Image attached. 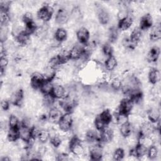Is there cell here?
Segmentation results:
<instances>
[{"label":"cell","mask_w":161,"mask_h":161,"mask_svg":"<svg viewBox=\"0 0 161 161\" xmlns=\"http://www.w3.org/2000/svg\"><path fill=\"white\" fill-rule=\"evenodd\" d=\"M69 150L72 155L75 157H80L85 155V148L80 139L77 136H73L68 143Z\"/></svg>","instance_id":"cell-1"},{"label":"cell","mask_w":161,"mask_h":161,"mask_svg":"<svg viewBox=\"0 0 161 161\" xmlns=\"http://www.w3.org/2000/svg\"><path fill=\"white\" fill-rule=\"evenodd\" d=\"M73 123L74 119L72 113H65L62 114L57 125L60 131L64 133H67L71 130L73 126Z\"/></svg>","instance_id":"cell-2"},{"label":"cell","mask_w":161,"mask_h":161,"mask_svg":"<svg viewBox=\"0 0 161 161\" xmlns=\"http://www.w3.org/2000/svg\"><path fill=\"white\" fill-rule=\"evenodd\" d=\"M77 105L75 97L71 96L70 93L64 98L60 99L59 106L65 111V113H72Z\"/></svg>","instance_id":"cell-3"},{"label":"cell","mask_w":161,"mask_h":161,"mask_svg":"<svg viewBox=\"0 0 161 161\" xmlns=\"http://www.w3.org/2000/svg\"><path fill=\"white\" fill-rule=\"evenodd\" d=\"M53 9L50 4H45L42 6L37 11V18L43 23L50 21L53 14Z\"/></svg>","instance_id":"cell-4"},{"label":"cell","mask_w":161,"mask_h":161,"mask_svg":"<svg viewBox=\"0 0 161 161\" xmlns=\"http://www.w3.org/2000/svg\"><path fill=\"white\" fill-rule=\"evenodd\" d=\"M103 148L101 145V143L98 142L93 143L89 148V156L91 160H100L103 158Z\"/></svg>","instance_id":"cell-5"},{"label":"cell","mask_w":161,"mask_h":161,"mask_svg":"<svg viewBox=\"0 0 161 161\" xmlns=\"http://www.w3.org/2000/svg\"><path fill=\"white\" fill-rule=\"evenodd\" d=\"M133 107V103L130 99L125 97L120 101L118 106L117 112L124 114L129 115L132 113V109Z\"/></svg>","instance_id":"cell-6"},{"label":"cell","mask_w":161,"mask_h":161,"mask_svg":"<svg viewBox=\"0 0 161 161\" xmlns=\"http://www.w3.org/2000/svg\"><path fill=\"white\" fill-rule=\"evenodd\" d=\"M45 80V79L42 73H40L38 72H33L30 76V86L35 90H39Z\"/></svg>","instance_id":"cell-7"},{"label":"cell","mask_w":161,"mask_h":161,"mask_svg":"<svg viewBox=\"0 0 161 161\" xmlns=\"http://www.w3.org/2000/svg\"><path fill=\"white\" fill-rule=\"evenodd\" d=\"M69 18L70 14L68 10L62 7L57 10L55 16V21L57 24L62 25L67 23L69 20Z\"/></svg>","instance_id":"cell-8"},{"label":"cell","mask_w":161,"mask_h":161,"mask_svg":"<svg viewBox=\"0 0 161 161\" xmlns=\"http://www.w3.org/2000/svg\"><path fill=\"white\" fill-rule=\"evenodd\" d=\"M24 91L21 89H18L13 92L9 96V101L13 105L20 107L23 103Z\"/></svg>","instance_id":"cell-9"},{"label":"cell","mask_w":161,"mask_h":161,"mask_svg":"<svg viewBox=\"0 0 161 161\" xmlns=\"http://www.w3.org/2000/svg\"><path fill=\"white\" fill-rule=\"evenodd\" d=\"M65 87L60 84H53V87L52 90L50 95L55 99H62L69 94Z\"/></svg>","instance_id":"cell-10"},{"label":"cell","mask_w":161,"mask_h":161,"mask_svg":"<svg viewBox=\"0 0 161 161\" xmlns=\"http://www.w3.org/2000/svg\"><path fill=\"white\" fill-rule=\"evenodd\" d=\"M75 36L79 42L80 44L85 45L89 43L90 38V32L87 28L80 27L77 31Z\"/></svg>","instance_id":"cell-11"},{"label":"cell","mask_w":161,"mask_h":161,"mask_svg":"<svg viewBox=\"0 0 161 161\" xmlns=\"http://www.w3.org/2000/svg\"><path fill=\"white\" fill-rule=\"evenodd\" d=\"M114 131L113 130L108 126L100 131L99 141L101 143H109L113 140Z\"/></svg>","instance_id":"cell-12"},{"label":"cell","mask_w":161,"mask_h":161,"mask_svg":"<svg viewBox=\"0 0 161 161\" xmlns=\"http://www.w3.org/2000/svg\"><path fill=\"white\" fill-rule=\"evenodd\" d=\"M62 113L59 108L53 106L50 108L48 112V121L53 124H57L62 116Z\"/></svg>","instance_id":"cell-13"},{"label":"cell","mask_w":161,"mask_h":161,"mask_svg":"<svg viewBox=\"0 0 161 161\" xmlns=\"http://www.w3.org/2000/svg\"><path fill=\"white\" fill-rule=\"evenodd\" d=\"M84 54V45H74L70 48V58L72 60H79Z\"/></svg>","instance_id":"cell-14"},{"label":"cell","mask_w":161,"mask_h":161,"mask_svg":"<svg viewBox=\"0 0 161 161\" xmlns=\"http://www.w3.org/2000/svg\"><path fill=\"white\" fill-rule=\"evenodd\" d=\"M152 26H153V19L150 14L147 13L141 17L138 27L142 31L149 30Z\"/></svg>","instance_id":"cell-15"},{"label":"cell","mask_w":161,"mask_h":161,"mask_svg":"<svg viewBox=\"0 0 161 161\" xmlns=\"http://www.w3.org/2000/svg\"><path fill=\"white\" fill-rule=\"evenodd\" d=\"M148 37L153 42L158 41L161 38V26L160 23H156L150 28Z\"/></svg>","instance_id":"cell-16"},{"label":"cell","mask_w":161,"mask_h":161,"mask_svg":"<svg viewBox=\"0 0 161 161\" xmlns=\"http://www.w3.org/2000/svg\"><path fill=\"white\" fill-rule=\"evenodd\" d=\"M133 23V17L130 15H128L118 20V29L120 31H126L128 30Z\"/></svg>","instance_id":"cell-17"},{"label":"cell","mask_w":161,"mask_h":161,"mask_svg":"<svg viewBox=\"0 0 161 161\" xmlns=\"http://www.w3.org/2000/svg\"><path fill=\"white\" fill-rule=\"evenodd\" d=\"M97 14L99 22L102 25H107L110 20V16L108 12L103 8L99 6L97 10Z\"/></svg>","instance_id":"cell-18"},{"label":"cell","mask_w":161,"mask_h":161,"mask_svg":"<svg viewBox=\"0 0 161 161\" xmlns=\"http://www.w3.org/2000/svg\"><path fill=\"white\" fill-rule=\"evenodd\" d=\"M147 118L152 123H155L160 121V112L159 108L152 107L150 108L147 112Z\"/></svg>","instance_id":"cell-19"},{"label":"cell","mask_w":161,"mask_h":161,"mask_svg":"<svg viewBox=\"0 0 161 161\" xmlns=\"http://www.w3.org/2000/svg\"><path fill=\"white\" fill-rule=\"evenodd\" d=\"M160 53V48L157 46L152 47L147 52V60L150 63L156 62L159 57V55Z\"/></svg>","instance_id":"cell-20"},{"label":"cell","mask_w":161,"mask_h":161,"mask_svg":"<svg viewBox=\"0 0 161 161\" xmlns=\"http://www.w3.org/2000/svg\"><path fill=\"white\" fill-rule=\"evenodd\" d=\"M14 40L19 45L25 46L30 42V35L23 30L14 36Z\"/></svg>","instance_id":"cell-21"},{"label":"cell","mask_w":161,"mask_h":161,"mask_svg":"<svg viewBox=\"0 0 161 161\" xmlns=\"http://www.w3.org/2000/svg\"><path fill=\"white\" fill-rule=\"evenodd\" d=\"M149 82L152 85H156L160 80V71L157 68H152L147 75Z\"/></svg>","instance_id":"cell-22"},{"label":"cell","mask_w":161,"mask_h":161,"mask_svg":"<svg viewBox=\"0 0 161 161\" xmlns=\"http://www.w3.org/2000/svg\"><path fill=\"white\" fill-rule=\"evenodd\" d=\"M31 128L21 125L20 127L19 128V138L27 142L31 138H32L33 136H32V135H31Z\"/></svg>","instance_id":"cell-23"},{"label":"cell","mask_w":161,"mask_h":161,"mask_svg":"<svg viewBox=\"0 0 161 161\" xmlns=\"http://www.w3.org/2000/svg\"><path fill=\"white\" fill-rule=\"evenodd\" d=\"M45 80L53 81L57 75V70L50 65H47L43 70L42 73Z\"/></svg>","instance_id":"cell-24"},{"label":"cell","mask_w":161,"mask_h":161,"mask_svg":"<svg viewBox=\"0 0 161 161\" xmlns=\"http://www.w3.org/2000/svg\"><path fill=\"white\" fill-rule=\"evenodd\" d=\"M133 126L131 123L129 121L120 125L119 128V133L120 135L124 138H126L130 135H131L133 132Z\"/></svg>","instance_id":"cell-25"},{"label":"cell","mask_w":161,"mask_h":161,"mask_svg":"<svg viewBox=\"0 0 161 161\" xmlns=\"http://www.w3.org/2000/svg\"><path fill=\"white\" fill-rule=\"evenodd\" d=\"M118 65V60L115 57L111 55L106 58L104 61V68L108 71H113L114 70Z\"/></svg>","instance_id":"cell-26"},{"label":"cell","mask_w":161,"mask_h":161,"mask_svg":"<svg viewBox=\"0 0 161 161\" xmlns=\"http://www.w3.org/2000/svg\"><path fill=\"white\" fill-rule=\"evenodd\" d=\"M97 116L106 126H108L112 122L113 114H111V111L109 109H104Z\"/></svg>","instance_id":"cell-27"},{"label":"cell","mask_w":161,"mask_h":161,"mask_svg":"<svg viewBox=\"0 0 161 161\" xmlns=\"http://www.w3.org/2000/svg\"><path fill=\"white\" fill-rule=\"evenodd\" d=\"M143 36L142 30L139 27H135L131 32L130 35V38L131 40L136 43L137 45L141 42Z\"/></svg>","instance_id":"cell-28"},{"label":"cell","mask_w":161,"mask_h":161,"mask_svg":"<svg viewBox=\"0 0 161 161\" xmlns=\"http://www.w3.org/2000/svg\"><path fill=\"white\" fill-rule=\"evenodd\" d=\"M68 36L67 30L63 28H58L56 30L54 33V39L58 43L65 41Z\"/></svg>","instance_id":"cell-29"},{"label":"cell","mask_w":161,"mask_h":161,"mask_svg":"<svg viewBox=\"0 0 161 161\" xmlns=\"http://www.w3.org/2000/svg\"><path fill=\"white\" fill-rule=\"evenodd\" d=\"M50 132L48 130L45 129L40 130L36 136V139H38L39 142L42 144L46 143L48 140H50Z\"/></svg>","instance_id":"cell-30"},{"label":"cell","mask_w":161,"mask_h":161,"mask_svg":"<svg viewBox=\"0 0 161 161\" xmlns=\"http://www.w3.org/2000/svg\"><path fill=\"white\" fill-rule=\"evenodd\" d=\"M6 138L7 140L11 143L16 142L18 139H19V129L9 128L7 131Z\"/></svg>","instance_id":"cell-31"},{"label":"cell","mask_w":161,"mask_h":161,"mask_svg":"<svg viewBox=\"0 0 161 161\" xmlns=\"http://www.w3.org/2000/svg\"><path fill=\"white\" fill-rule=\"evenodd\" d=\"M53 87V81L45 80V82L43 83V84L40 87L39 91L43 96L48 95L51 94Z\"/></svg>","instance_id":"cell-32"},{"label":"cell","mask_w":161,"mask_h":161,"mask_svg":"<svg viewBox=\"0 0 161 161\" xmlns=\"http://www.w3.org/2000/svg\"><path fill=\"white\" fill-rule=\"evenodd\" d=\"M110 87L114 91H119L122 87V80L118 76L111 77Z\"/></svg>","instance_id":"cell-33"},{"label":"cell","mask_w":161,"mask_h":161,"mask_svg":"<svg viewBox=\"0 0 161 161\" xmlns=\"http://www.w3.org/2000/svg\"><path fill=\"white\" fill-rule=\"evenodd\" d=\"M8 125L9 128L19 129L21 126V121H19L17 116H16L14 114H12L9 117Z\"/></svg>","instance_id":"cell-34"},{"label":"cell","mask_w":161,"mask_h":161,"mask_svg":"<svg viewBox=\"0 0 161 161\" xmlns=\"http://www.w3.org/2000/svg\"><path fill=\"white\" fill-rule=\"evenodd\" d=\"M118 29L114 26H111L108 32V38L109 43H114L118 38Z\"/></svg>","instance_id":"cell-35"},{"label":"cell","mask_w":161,"mask_h":161,"mask_svg":"<svg viewBox=\"0 0 161 161\" xmlns=\"http://www.w3.org/2000/svg\"><path fill=\"white\" fill-rule=\"evenodd\" d=\"M50 143L52 147L55 148H58L62 143V139L58 134H53L50 136Z\"/></svg>","instance_id":"cell-36"},{"label":"cell","mask_w":161,"mask_h":161,"mask_svg":"<svg viewBox=\"0 0 161 161\" xmlns=\"http://www.w3.org/2000/svg\"><path fill=\"white\" fill-rule=\"evenodd\" d=\"M125 155V150L121 147L117 148L113 151L112 153L113 160H116V161L121 160L123 159Z\"/></svg>","instance_id":"cell-37"},{"label":"cell","mask_w":161,"mask_h":161,"mask_svg":"<svg viewBox=\"0 0 161 161\" xmlns=\"http://www.w3.org/2000/svg\"><path fill=\"white\" fill-rule=\"evenodd\" d=\"M11 19L9 11L0 10V20L1 26H8Z\"/></svg>","instance_id":"cell-38"},{"label":"cell","mask_w":161,"mask_h":161,"mask_svg":"<svg viewBox=\"0 0 161 161\" xmlns=\"http://www.w3.org/2000/svg\"><path fill=\"white\" fill-rule=\"evenodd\" d=\"M101 51H102V53L104 56H106V58L113 55V48L111 46L110 43H104L103 45L102 46Z\"/></svg>","instance_id":"cell-39"},{"label":"cell","mask_w":161,"mask_h":161,"mask_svg":"<svg viewBox=\"0 0 161 161\" xmlns=\"http://www.w3.org/2000/svg\"><path fill=\"white\" fill-rule=\"evenodd\" d=\"M158 151L157 147L154 145H153L148 148L147 156L149 159L153 160V159H155L156 157L158 156Z\"/></svg>","instance_id":"cell-40"},{"label":"cell","mask_w":161,"mask_h":161,"mask_svg":"<svg viewBox=\"0 0 161 161\" xmlns=\"http://www.w3.org/2000/svg\"><path fill=\"white\" fill-rule=\"evenodd\" d=\"M22 21H23L24 25H28V24L31 23L33 21H34L33 16L32 14L30 12L25 13L22 16Z\"/></svg>","instance_id":"cell-41"},{"label":"cell","mask_w":161,"mask_h":161,"mask_svg":"<svg viewBox=\"0 0 161 161\" xmlns=\"http://www.w3.org/2000/svg\"><path fill=\"white\" fill-rule=\"evenodd\" d=\"M10 103H11L10 101H8L7 99H3L1 102V109L4 111H6L9 110V108H10Z\"/></svg>","instance_id":"cell-42"},{"label":"cell","mask_w":161,"mask_h":161,"mask_svg":"<svg viewBox=\"0 0 161 161\" xmlns=\"http://www.w3.org/2000/svg\"><path fill=\"white\" fill-rule=\"evenodd\" d=\"M10 160H11V158L8 155L2 156V157L1 158V161H9Z\"/></svg>","instance_id":"cell-43"}]
</instances>
